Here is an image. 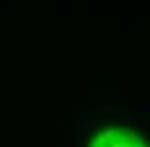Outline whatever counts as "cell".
<instances>
[{
	"mask_svg": "<svg viewBox=\"0 0 150 147\" xmlns=\"http://www.w3.org/2000/svg\"><path fill=\"white\" fill-rule=\"evenodd\" d=\"M94 125H96V122H94V120H88V122H84V125H82V133H86L88 130H92Z\"/></svg>",
	"mask_w": 150,
	"mask_h": 147,
	"instance_id": "obj_2",
	"label": "cell"
},
{
	"mask_svg": "<svg viewBox=\"0 0 150 147\" xmlns=\"http://www.w3.org/2000/svg\"><path fill=\"white\" fill-rule=\"evenodd\" d=\"M115 122H119V124H133L134 120H133V118H129V116H117Z\"/></svg>",
	"mask_w": 150,
	"mask_h": 147,
	"instance_id": "obj_1",
	"label": "cell"
},
{
	"mask_svg": "<svg viewBox=\"0 0 150 147\" xmlns=\"http://www.w3.org/2000/svg\"><path fill=\"white\" fill-rule=\"evenodd\" d=\"M90 110H92V112H109V106H90Z\"/></svg>",
	"mask_w": 150,
	"mask_h": 147,
	"instance_id": "obj_3",
	"label": "cell"
},
{
	"mask_svg": "<svg viewBox=\"0 0 150 147\" xmlns=\"http://www.w3.org/2000/svg\"><path fill=\"white\" fill-rule=\"evenodd\" d=\"M134 108H137V110H144V112H148V110H150V106H146V104H137Z\"/></svg>",
	"mask_w": 150,
	"mask_h": 147,
	"instance_id": "obj_4",
	"label": "cell"
}]
</instances>
